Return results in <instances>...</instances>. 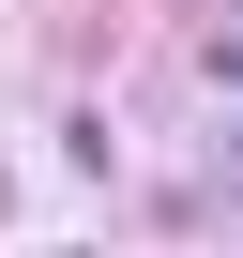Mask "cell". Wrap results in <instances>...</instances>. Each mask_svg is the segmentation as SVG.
<instances>
[{
	"instance_id": "cell-1",
	"label": "cell",
	"mask_w": 243,
	"mask_h": 258,
	"mask_svg": "<svg viewBox=\"0 0 243 258\" xmlns=\"http://www.w3.org/2000/svg\"><path fill=\"white\" fill-rule=\"evenodd\" d=\"M213 76H228V91H243V31H228V46H213Z\"/></svg>"
},
{
	"instance_id": "cell-2",
	"label": "cell",
	"mask_w": 243,
	"mask_h": 258,
	"mask_svg": "<svg viewBox=\"0 0 243 258\" xmlns=\"http://www.w3.org/2000/svg\"><path fill=\"white\" fill-rule=\"evenodd\" d=\"M0 228H16V167H0Z\"/></svg>"
},
{
	"instance_id": "cell-3",
	"label": "cell",
	"mask_w": 243,
	"mask_h": 258,
	"mask_svg": "<svg viewBox=\"0 0 243 258\" xmlns=\"http://www.w3.org/2000/svg\"><path fill=\"white\" fill-rule=\"evenodd\" d=\"M228 182H243V137H228Z\"/></svg>"
}]
</instances>
